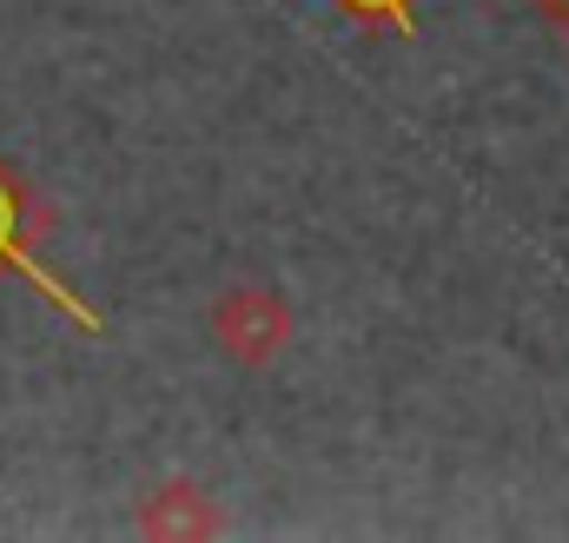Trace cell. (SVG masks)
Segmentation results:
<instances>
[{"instance_id": "1", "label": "cell", "mask_w": 569, "mask_h": 543, "mask_svg": "<svg viewBox=\"0 0 569 543\" xmlns=\"http://www.w3.org/2000/svg\"><path fill=\"white\" fill-rule=\"evenodd\" d=\"M206 332H212L219 358L259 372V365H272L284 345H291L298 318H291V298L272 292V285H226L212 298V312H206Z\"/></svg>"}, {"instance_id": "3", "label": "cell", "mask_w": 569, "mask_h": 543, "mask_svg": "<svg viewBox=\"0 0 569 543\" xmlns=\"http://www.w3.org/2000/svg\"><path fill=\"white\" fill-rule=\"evenodd\" d=\"M133 531L152 537V543H199V537H219L226 517H219V504H212L206 484H192V477H159V484H146L140 511H133Z\"/></svg>"}, {"instance_id": "2", "label": "cell", "mask_w": 569, "mask_h": 543, "mask_svg": "<svg viewBox=\"0 0 569 543\" xmlns=\"http://www.w3.org/2000/svg\"><path fill=\"white\" fill-rule=\"evenodd\" d=\"M40 226H47V206L33 199V186H27L20 172L0 159V266H13L27 285H33V292H40V298H53V305H60L80 332H93V338H100V332H107V318H100V312H93L73 285H60L53 272L33 259V233H40Z\"/></svg>"}, {"instance_id": "4", "label": "cell", "mask_w": 569, "mask_h": 543, "mask_svg": "<svg viewBox=\"0 0 569 543\" xmlns=\"http://www.w3.org/2000/svg\"><path fill=\"white\" fill-rule=\"evenodd\" d=\"M345 20L358 27H391V33H411L418 27V0H331Z\"/></svg>"}, {"instance_id": "5", "label": "cell", "mask_w": 569, "mask_h": 543, "mask_svg": "<svg viewBox=\"0 0 569 543\" xmlns=\"http://www.w3.org/2000/svg\"><path fill=\"white\" fill-rule=\"evenodd\" d=\"M537 7H543V13L557 20V33H569V0H537Z\"/></svg>"}]
</instances>
